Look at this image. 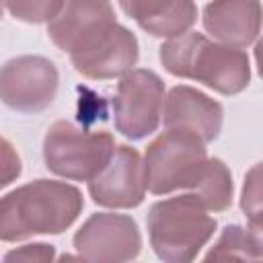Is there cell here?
I'll return each mask as SVG.
<instances>
[{"instance_id":"1","label":"cell","mask_w":263,"mask_h":263,"mask_svg":"<svg viewBox=\"0 0 263 263\" xmlns=\"http://www.w3.org/2000/svg\"><path fill=\"white\" fill-rule=\"evenodd\" d=\"M78 187L37 179L0 197V240L16 242L35 234H62L82 214Z\"/></svg>"},{"instance_id":"2","label":"cell","mask_w":263,"mask_h":263,"mask_svg":"<svg viewBox=\"0 0 263 263\" xmlns=\"http://www.w3.org/2000/svg\"><path fill=\"white\" fill-rule=\"evenodd\" d=\"M158 58L168 74L201 82L226 97L242 92L251 82L247 51L210 41L197 31L166 39L158 49Z\"/></svg>"},{"instance_id":"3","label":"cell","mask_w":263,"mask_h":263,"mask_svg":"<svg viewBox=\"0 0 263 263\" xmlns=\"http://www.w3.org/2000/svg\"><path fill=\"white\" fill-rule=\"evenodd\" d=\"M150 247L160 261L189 263L216 232V218L195 193L160 199L146 216Z\"/></svg>"},{"instance_id":"4","label":"cell","mask_w":263,"mask_h":263,"mask_svg":"<svg viewBox=\"0 0 263 263\" xmlns=\"http://www.w3.org/2000/svg\"><path fill=\"white\" fill-rule=\"evenodd\" d=\"M205 160V142L197 134L181 127H166V132L156 136L146 148V189L154 195L191 189Z\"/></svg>"},{"instance_id":"5","label":"cell","mask_w":263,"mask_h":263,"mask_svg":"<svg viewBox=\"0 0 263 263\" xmlns=\"http://www.w3.org/2000/svg\"><path fill=\"white\" fill-rule=\"evenodd\" d=\"M115 146L109 132H90L62 119L55 121L43 138V160L49 173L88 183L109 162Z\"/></svg>"},{"instance_id":"6","label":"cell","mask_w":263,"mask_h":263,"mask_svg":"<svg viewBox=\"0 0 263 263\" xmlns=\"http://www.w3.org/2000/svg\"><path fill=\"white\" fill-rule=\"evenodd\" d=\"M70 62L78 74L90 80H109L129 72L140 55L136 35L117 23L101 21L88 27L70 47Z\"/></svg>"},{"instance_id":"7","label":"cell","mask_w":263,"mask_h":263,"mask_svg":"<svg viewBox=\"0 0 263 263\" xmlns=\"http://www.w3.org/2000/svg\"><path fill=\"white\" fill-rule=\"evenodd\" d=\"M164 105V82L162 78L146 68H132L125 72L115 90L113 99V121L115 129L132 140H144L156 132Z\"/></svg>"},{"instance_id":"8","label":"cell","mask_w":263,"mask_h":263,"mask_svg":"<svg viewBox=\"0 0 263 263\" xmlns=\"http://www.w3.org/2000/svg\"><path fill=\"white\" fill-rule=\"evenodd\" d=\"M58 84V68L43 55H16L0 66V101L18 113L47 109L55 99Z\"/></svg>"},{"instance_id":"9","label":"cell","mask_w":263,"mask_h":263,"mask_svg":"<svg viewBox=\"0 0 263 263\" xmlns=\"http://www.w3.org/2000/svg\"><path fill=\"white\" fill-rule=\"evenodd\" d=\"M78 259L97 263L132 261L142 251V234L132 216L99 212L92 214L74 234Z\"/></svg>"},{"instance_id":"10","label":"cell","mask_w":263,"mask_h":263,"mask_svg":"<svg viewBox=\"0 0 263 263\" xmlns=\"http://www.w3.org/2000/svg\"><path fill=\"white\" fill-rule=\"evenodd\" d=\"M88 193L92 201L103 208H138L146 195V175L140 152L127 144H117L103 171L88 181Z\"/></svg>"},{"instance_id":"11","label":"cell","mask_w":263,"mask_h":263,"mask_svg":"<svg viewBox=\"0 0 263 263\" xmlns=\"http://www.w3.org/2000/svg\"><path fill=\"white\" fill-rule=\"evenodd\" d=\"M164 127H181L197 134L205 144L214 142L224 123V107L205 92L179 84L168 90L162 105Z\"/></svg>"},{"instance_id":"12","label":"cell","mask_w":263,"mask_h":263,"mask_svg":"<svg viewBox=\"0 0 263 263\" xmlns=\"http://www.w3.org/2000/svg\"><path fill=\"white\" fill-rule=\"evenodd\" d=\"M203 29L224 45L245 49L261 31L259 0H212L201 12Z\"/></svg>"},{"instance_id":"13","label":"cell","mask_w":263,"mask_h":263,"mask_svg":"<svg viewBox=\"0 0 263 263\" xmlns=\"http://www.w3.org/2000/svg\"><path fill=\"white\" fill-rule=\"evenodd\" d=\"M121 10L152 37H177L197 21L193 0H117Z\"/></svg>"},{"instance_id":"14","label":"cell","mask_w":263,"mask_h":263,"mask_svg":"<svg viewBox=\"0 0 263 263\" xmlns=\"http://www.w3.org/2000/svg\"><path fill=\"white\" fill-rule=\"evenodd\" d=\"M107 18H115L111 0H64L60 12L47 23V35L58 49L70 51L88 27Z\"/></svg>"},{"instance_id":"15","label":"cell","mask_w":263,"mask_h":263,"mask_svg":"<svg viewBox=\"0 0 263 263\" xmlns=\"http://www.w3.org/2000/svg\"><path fill=\"white\" fill-rule=\"evenodd\" d=\"M191 193L208 208V212H224L232 205V173L220 158H208L191 187Z\"/></svg>"},{"instance_id":"16","label":"cell","mask_w":263,"mask_h":263,"mask_svg":"<svg viewBox=\"0 0 263 263\" xmlns=\"http://www.w3.org/2000/svg\"><path fill=\"white\" fill-rule=\"evenodd\" d=\"M263 257L261 251V232L255 228H245L238 224H228L216 245L205 253V261H259Z\"/></svg>"},{"instance_id":"17","label":"cell","mask_w":263,"mask_h":263,"mask_svg":"<svg viewBox=\"0 0 263 263\" xmlns=\"http://www.w3.org/2000/svg\"><path fill=\"white\" fill-rule=\"evenodd\" d=\"M4 4L14 18L39 25L49 23L64 6V0H4Z\"/></svg>"},{"instance_id":"18","label":"cell","mask_w":263,"mask_h":263,"mask_svg":"<svg viewBox=\"0 0 263 263\" xmlns=\"http://www.w3.org/2000/svg\"><path fill=\"white\" fill-rule=\"evenodd\" d=\"M240 208L245 216L251 218V228L261 232V183H259V164H255L249 175L245 177V187H242V197H240Z\"/></svg>"},{"instance_id":"19","label":"cell","mask_w":263,"mask_h":263,"mask_svg":"<svg viewBox=\"0 0 263 263\" xmlns=\"http://www.w3.org/2000/svg\"><path fill=\"white\" fill-rule=\"evenodd\" d=\"M21 173H23V162L16 148L6 138L0 136V189L16 181Z\"/></svg>"},{"instance_id":"20","label":"cell","mask_w":263,"mask_h":263,"mask_svg":"<svg viewBox=\"0 0 263 263\" xmlns=\"http://www.w3.org/2000/svg\"><path fill=\"white\" fill-rule=\"evenodd\" d=\"M55 257L53 245L35 242V245H23L10 253L4 255V261H51Z\"/></svg>"},{"instance_id":"21","label":"cell","mask_w":263,"mask_h":263,"mask_svg":"<svg viewBox=\"0 0 263 263\" xmlns=\"http://www.w3.org/2000/svg\"><path fill=\"white\" fill-rule=\"evenodd\" d=\"M2 12H4V0H0V18H2Z\"/></svg>"}]
</instances>
